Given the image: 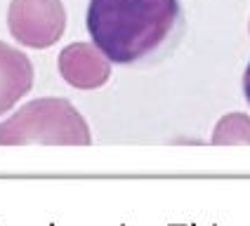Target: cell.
<instances>
[{
  "instance_id": "6da1fadb",
  "label": "cell",
  "mask_w": 250,
  "mask_h": 226,
  "mask_svg": "<svg viewBox=\"0 0 250 226\" xmlns=\"http://www.w3.org/2000/svg\"><path fill=\"white\" fill-rule=\"evenodd\" d=\"M180 21V0H90L87 33L111 64L153 55Z\"/></svg>"
},
{
  "instance_id": "7a4b0ae2",
  "label": "cell",
  "mask_w": 250,
  "mask_h": 226,
  "mask_svg": "<svg viewBox=\"0 0 250 226\" xmlns=\"http://www.w3.org/2000/svg\"><path fill=\"white\" fill-rule=\"evenodd\" d=\"M90 127L66 99H33L0 123V146H87Z\"/></svg>"
},
{
  "instance_id": "3957f363",
  "label": "cell",
  "mask_w": 250,
  "mask_h": 226,
  "mask_svg": "<svg viewBox=\"0 0 250 226\" xmlns=\"http://www.w3.org/2000/svg\"><path fill=\"white\" fill-rule=\"evenodd\" d=\"M7 26L19 45L45 50L62 38L66 28V10L62 0H12Z\"/></svg>"
},
{
  "instance_id": "277c9868",
  "label": "cell",
  "mask_w": 250,
  "mask_h": 226,
  "mask_svg": "<svg viewBox=\"0 0 250 226\" xmlns=\"http://www.w3.org/2000/svg\"><path fill=\"white\" fill-rule=\"evenodd\" d=\"M62 78L78 90H97L111 78V61L90 42H73L59 55Z\"/></svg>"
},
{
  "instance_id": "5b68a950",
  "label": "cell",
  "mask_w": 250,
  "mask_h": 226,
  "mask_svg": "<svg viewBox=\"0 0 250 226\" xmlns=\"http://www.w3.org/2000/svg\"><path fill=\"white\" fill-rule=\"evenodd\" d=\"M33 87V66L21 50L0 40V115Z\"/></svg>"
},
{
  "instance_id": "8992f818",
  "label": "cell",
  "mask_w": 250,
  "mask_h": 226,
  "mask_svg": "<svg viewBox=\"0 0 250 226\" xmlns=\"http://www.w3.org/2000/svg\"><path fill=\"white\" fill-rule=\"evenodd\" d=\"M215 146H238L250 144V118L243 113H229L215 125L212 132Z\"/></svg>"
},
{
  "instance_id": "52a82bcc",
  "label": "cell",
  "mask_w": 250,
  "mask_h": 226,
  "mask_svg": "<svg viewBox=\"0 0 250 226\" xmlns=\"http://www.w3.org/2000/svg\"><path fill=\"white\" fill-rule=\"evenodd\" d=\"M243 94H246V99H248V104H250V64H248V69H246V73H243Z\"/></svg>"
}]
</instances>
